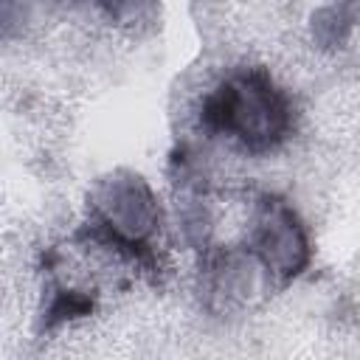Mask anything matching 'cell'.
<instances>
[{"label": "cell", "mask_w": 360, "mask_h": 360, "mask_svg": "<svg viewBox=\"0 0 360 360\" xmlns=\"http://www.w3.org/2000/svg\"><path fill=\"white\" fill-rule=\"evenodd\" d=\"M202 121L250 152L281 143L292 127L287 96L264 73H242L217 87L202 104Z\"/></svg>", "instance_id": "6da1fadb"}, {"label": "cell", "mask_w": 360, "mask_h": 360, "mask_svg": "<svg viewBox=\"0 0 360 360\" xmlns=\"http://www.w3.org/2000/svg\"><path fill=\"white\" fill-rule=\"evenodd\" d=\"M96 228L129 253H141L158 228V200L138 174H112L90 197Z\"/></svg>", "instance_id": "7a4b0ae2"}, {"label": "cell", "mask_w": 360, "mask_h": 360, "mask_svg": "<svg viewBox=\"0 0 360 360\" xmlns=\"http://www.w3.org/2000/svg\"><path fill=\"white\" fill-rule=\"evenodd\" d=\"M248 245L264 270L281 278L298 276L309 262L307 228L301 225L292 205L276 197H262L253 205Z\"/></svg>", "instance_id": "3957f363"}]
</instances>
